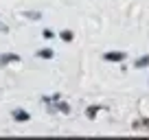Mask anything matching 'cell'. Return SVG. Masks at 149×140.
<instances>
[{
    "label": "cell",
    "mask_w": 149,
    "mask_h": 140,
    "mask_svg": "<svg viewBox=\"0 0 149 140\" xmlns=\"http://www.w3.org/2000/svg\"><path fill=\"white\" fill-rule=\"evenodd\" d=\"M103 59L105 61H125L127 53L125 51H110V53H103Z\"/></svg>",
    "instance_id": "1"
},
{
    "label": "cell",
    "mask_w": 149,
    "mask_h": 140,
    "mask_svg": "<svg viewBox=\"0 0 149 140\" xmlns=\"http://www.w3.org/2000/svg\"><path fill=\"white\" fill-rule=\"evenodd\" d=\"M11 118H13L15 123H29L31 121V114H29L26 110H22V107H15L13 112H11Z\"/></svg>",
    "instance_id": "2"
},
{
    "label": "cell",
    "mask_w": 149,
    "mask_h": 140,
    "mask_svg": "<svg viewBox=\"0 0 149 140\" xmlns=\"http://www.w3.org/2000/svg\"><path fill=\"white\" fill-rule=\"evenodd\" d=\"M15 61H20V55H15V53H5V55H0V66L15 64Z\"/></svg>",
    "instance_id": "3"
},
{
    "label": "cell",
    "mask_w": 149,
    "mask_h": 140,
    "mask_svg": "<svg viewBox=\"0 0 149 140\" xmlns=\"http://www.w3.org/2000/svg\"><path fill=\"white\" fill-rule=\"evenodd\" d=\"M35 57H40V59H53V57H55V51H53V48H40V51L35 53Z\"/></svg>",
    "instance_id": "4"
},
{
    "label": "cell",
    "mask_w": 149,
    "mask_h": 140,
    "mask_svg": "<svg viewBox=\"0 0 149 140\" xmlns=\"http://www.w3.org/2000/svg\"><path fill=\"white\" fill-rule=\"evenodd\" d=\"M149 66V55H140L138 59L134 61V68L136 70H143V68H147Z\"/></svg>",
    "instance_id": "5"
},
{
    "label": "cell",
    "mask_w": 149,
    "mask_h": 140,
    "mask_svg": "<svg viewBox=\"0 0 149 140\" xmlns=\"http://www.w3.org/2000/svg\"><path fill=\"white\" fill-rule=\"evenodd\" d=\"M59 37L64 40V42H72V40H74V33L70 31V28H64V31L59 33Z\"/></svg>",
    "instance_id": "6"
},
{
    "label": "cell",
    "mask_w": 149,
    "mask_h": 140,
    "mask_svg": "<svg viewBox=\"0 0 149 140\" xmlns=\"http://www.w3.org/2000/svg\"><path fill=\"white\" fill-rule=\"evenodd\" d=\"M99 110H101V105H92V107H88V110H86V116H88V118H97Z\"/></svg>",
    "instance_id": "7"
},
{
    "label": "cell",
    "mask_w": 149,
    "mask_h": 140,
    "mask_svg": "<svg viewBox=\"0 0 149 140\" xmlns=\"http://www.w3.org/2000/svg\"><path fill=\"white\" fill-rule=\"evenodd\" d=\"M57 110L64 112V114H68L70 112V105H68V103H64V101H57Z\"/></svg>",
    "instance_id": "8"
},
{
    "label": "cell",
    "mask_w": 149,
    "mask_h": 140,
    "mask_svg": "<svg viewBox=\"0 0 149 140\" xmlns=\"http://www.w3.org/2000/svg\"><path fill=\"white\" fill-rule=\"evenodd\" d=\"M134 127H136V129H138V127H147V129H149V118H140V121H136Z\"/></svg>",
    "instance_id": "9"
},
{
    "label": "cell",
    "mask_w": 149,
    "mask_h": 140,
    "mask_svg": "<svg viewBox=\"0 0 149 140\" xmlns=\"http://www.w3.org/2000/svg\"><path fill=\"white\" fill-rule=\"evenodd\" d=\"M42 37L44 40H53V37H55V33H53L51 28H44V31H42Z\"/></svg>",
    "instance_id": "10"
}]
</instances>
